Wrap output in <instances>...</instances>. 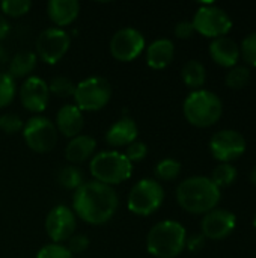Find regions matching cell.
I'll return each mask as SVG.
<instances>
[{
    "instance_id": "obj_35",
    "label": "cell",
    "mask_w": 256,
    "mask_h": 258,
    "mask_svg": "<svg viewBox=\"0 0 256 258\" xmlns=\"http://www.w3.org/2000/svg\"><path fill=\"white\" fill-rule=\"evenodd\" d=\"M69 252L74 254H81L89 248V239L84 234H74L69 240H68V246Z\"/></svg>"
},
{
    "instance_id": "obj_38",
    "label": "cell",
    "mask_w": 256,
    "mask_h": 258,
    "mask_svg": "<svg viewBox=\"0 0 256 258\" xmlns=\"http://www.w3.org/2000/svg\"><path fill=\"white\" fill-rule=\"evenodd\" d=\"M9 32H11V24L8 18L3 14H0V42L9 35Z\"/></svg>"
},
{
    "instance_id": "obj_31",
    "label": "cell",
    "mask_w": 256,
    "mask_h": 258,
    "mask_svg": "<svg viewBox=\"0 0 256 258\" xmlns=\"http://www.w3.org/2000/svg\"><path fill=\"white\" fill-rule=\"evenodd\" d=\"M240 56L250 67H256V32L247 35L240 44Z\"/></svg>"
},
{
    "instance_id": "obj_16",
    "label": "cell",
    "mask_w": 256,
    "mask_h": 258,
    "mask_svg": "<svg viewBox=\"0 0 256 258\" xmlns=\"http://www.w3.org/2000/svg\"><path fill=\"white\" fill-rule=\"evenodd\" d=\"M54 125L59 133L72 139V138L78 136L84 127L83 112L75 104H65L57 110Z\"/></svg>"
},
{
    "instance_id": "obj_36",
    "label": "cell",
    "mask_w": 256,
    "mask_h": 258,
    "mask_svg": "<svg viewBox=\"0 0 256 258\" xmlns=\"http://www.w3.org/2000/svg\"><path fill=\"white\" fill-rule=\"evenodd\" d=\"M174 33L177 38L180 39H189L192 38V35L195 33V27L192 24V21L189 20H183V21H178L175 29H174Z\"/></svg>"
},
{
    "instance_id": "obj_26",
    "label": "cell",
    "mask_w": 256,
    "mask_h": 258,
    "mask_svg": "<svg viewBox=\"0 0 256 258\" xmlns=\"http://www.w3.org/2000/svg\"><path fill=\"white\" fill-rule=\"evenodd\" d=\"M154 172L160 181H174L181 174V163L175 159H163L157 163Z\"/></svg>"
},
{
    "instance_id": "obj_29",
    "label": "cell",
    "mask_w": 256,
    "mask_h": 258,
    "mask_svg": "<svg viewBox=\"0 0 256 258\" xmlns=\"http://www.w3.org/2000/svg\"><path fill=\"white\" fill-rule=\"evenodd\" d=\"M17 92L15 80L8 73H0V109L9 106L14 101Z\"/></svg>"
},
{
    "instance_id": "obj_20",
    "label": "cell",
    "mask_w": 256,
    "mask_h": 258,
    "mask_svg": "<svg viewBox=\"0 0 256 258\" xmlns=\"http://www.w3.org/2000/svg\"><path fill=\"white\" fill-rule=\"evenodd\" d=\"M80 12V3L77 0H50L47 3V14L50 20L62 29L71 24Z\"/></svg>"
},
{
    "instance_id": "obj_1",
    "label": "cell",
    "mask_w": 256,
    "mask_h": 258,
    "mask_svg": "<svg viewBox=\"0 0 256 258\" xmlns=\"http://www.w3.org/2000/svg\"><path fill=\"white\" fill-rule=\"evenodd\" d=\"M119 198L112 186L98 181H84L72 195V212L91 225L109 222L118 210Z\"/></svg>"
},
{
    "instance_id": "obj_4",
    "label": "cell",
    "mask_w": 256,
    "mask_h": 258,
    "mask_svg": "<svg viewBox=\"0 0 256 258\" xmlns=\"http://www.w3.org/2000/svg\"><path fill=\"white\" fill-rule=\"evenodd\" d=\"M183 113L189 124L207 128L219 122L223 113L220 97L207 89H198L187 95L183 104Z\"/></svg>"
},
{
    "instance_id": "obj_10",
    "label": "cell",
    "mask_w": 256,
    "mask_h": 258,
    "mask_svg": "<svg viewBox=\"0 0 256 258\" xmlns=\"http://www.w3.org/2000/svg\"><path fill=\"white\" fill-rule=\"evenodd\" d=\"M71 45V36L59 27H48L42 30L36 38V54L45 63H57L68 51Z\"/></svg>"
},
{
    "instance_id": "obj_24",
    "label": "cell",
    "mask_w": 256,
    "mask_h": 258,
    "mask_svg": "<svg viewBox=\"0 0 256 258\" xmlns=\"http://www.w3.org/2000/svg\"><path fill=\"white\" fill-rule=\"evenodd\" d=\"M57 183L66 190H77L81 184H84V177L80 168L74 165L63 166L57 174Z\"/></svg>"
},
{
    "instance_id": "obj_7",
    "label": "cell",
    "mask_w": 256,
    "mask_h": 258,
    "mask_svg": "<svg viewBox=\"0 0 256 258\" xmlns=\"http://www.w3.org/2000/svg\"><path fill=\"white\" fill-rule=\"evenodd\" d=\"M75 106L81 112H97L107 106L112 98V86L107 79L94 76L75 85L74 91Z\"/></svg>"
},
{
    "instance_id": "obj_19",
    "label": "cell",
    "mask_w": 256,
    "mask_h": 258,
    "mask_svg": "<svg viewBox=\"0 0 256 258\" xmlns=\"http://www.w3.org/2000/svg\"><path fill=\"white\" fill-rule=\"evenodd\" d=\"M175 56V45L167 38L152 41L146 48V63L154 70H163L169 67Z\"/></svg>"
},
{
    "instance_id": "obj_39",
    "label": "cell",
    "mask_w": 256,
    "mask_h": 258,
    "mask_svg": "<svg viewBox=\"0 0 256 258\" xmlns=\"http://www.w3.org/2000/svg\"><path fill=\"white\" fill-rule=\"evenodd\" d=\"M9 59H8V53H6V48L3 47V44L0 42V65L6 63Z\"/></svg>"
},
{
    "instance_id": "obj_13",
    "label": "cell",
    "mask_w": 256,
    "mask_h": 258,
    "mask_svg": "<svg viewBox=\"0 0 256 258\" xmlns=\"http://www.w3.org/2000/svg\"><path fill=\"white\" fill-rule=\"evenodd\" d=\"M77 216L66 206H56L45 218V231L53 243L68 242L75 231Z\"/></svg>"
},
{
    "instance_id": "obj_11",
    "label": "cell",
    "mask_w": 256,
    "mask_h": 258,
    "mask_svg": "<svg viewBox=\"0 0 256 258\" xmlns=\"http://www.w3.org/2000/svg\"><path fill=\"white\" fill-rule=\"evenodd\" d=\"M210 151L220 163H231L246 153V139L237 130H220L210 139Z\"/></svg>"
},
{
    "instance_id": "obj_34",
    "label": "cell",
    "mask_w": 256,
    "mask_h": 258,
    "mask_svg": "<svg viewBox=\"0 0 256 258\" xmlns=\"http://www.w3.org/2000/svg\"><path fill=\"white\" fill-rule=\"evenodd\" d=\"M148 154V147L143 144V142H139V141H134L133 144H130L127 148H125V153L124 156L131 162V163H137V162H142Z\"/></svg>"
},
{
    "instance_id": "obj_18",
    "label": "cell",
    "mask_w": 256,
    "mask_h": 258,
    "mask_svg": "<svg viewBox=\"0 0 256 258\" xmlns=\"http://www.w3.org/2000/svg\"><path fill=\"white\" fill-rule=\"evenodd\" d=\"M137 124L130 116H122L118 119L106 133V142L110 147H128L137 138Z\"/></svg>"
},
{
    "instance_id": "obj_12",
    "label": "cell",
    "mask_w": 256,
    "mask_h": 258,
    "mask_svg": "<svg viewBox=\"0 0 256 258\" xmlns=\"http://www.w3.org/2000/svg\"><path fill=\"white\" fill-rule=\"evenodd\" d=\"M143 50L145 38L134 27H122L110 39V54L119 62H131Z\"/></svg>"
},
{
    "instance_id": "obj_21",
    "label": "cell",
    "mask_w": 256,
    "mask_h": 258,
    "mask_svg": "<svg viewBox=\"0 0 256 258\" xmlns=\"http://www.w3.org/2000/svg\"><path fill=\"white\" fill-rule=\"evenodd\" d=\"M95 148H97V142L92 136L78 135L68 142L65 148V157L71 163H83L94 156Z\"/></svg>"
},
{
    "instance_id": "obj_40",
    "label": "cell",
    "mask_w": 256,
    "mask_h": 258,
    "mask_svg": "<svg viewBox=\"0 0 256 258\" xmlns=\"http://www.w3.org/2000/svg\"><path fill=\"white\" fill-rule=\"evenodd\" d=\"M250 181H252L253 186H256V166L252 169V172H250Z\"/></svg>"
},
{
    "instance_id": "obj_8",
    "label": "cell",
    "mask_w": 256,
    "mask_h": 258,
    "mask_svg": "<svg viewBox=\"0 0 256 258\" xmlns=\"http://www.w3.org/2000/svg\"><path fill=\"white\" fill-rule=\"evenodd\" d=\"M192 24L195 27V32L201 33L205 38L216 39V38L226 36L231 32L232 18L225 9L213 3H204L195 12Z\"/></svg>"
},
{
    "instance_id": "obj_27",
    "label": "cell",
    "mask_w": 256,
    "mask_h": 258,
    "mask_svg": "<svg viewBox=\"0 0 256 258\" xmlns=\"http://www.w3.org/2000/svg\"><path fill=\"white\" fill-rule=\"evenodd\" d=\"M250 80V70L247 67L243 65H235L234 68H231L226 74V86L231 89H243Z\"/></svg>"
},
{
    "instance_id": "obj_25",
    "label": "cell",
    "mask_w": 256,
    "mask_h": 258,
    "mask_svg": "<svg viewBox=\"0 0 256 258\" xmlns=\"http://www.w3.org/2000/svg\"><path fill=\"white\" fill-rule=\"evenodd\" d=\"M238 177V172H237V168L232 166L231 163H220L219 166L214 168L213 171V175H211V181L219 187H229L235 183Z\"/></svg>"
},
{
    "instance_id": "obj_23",
    "label": "cell",
    "mask_w": 256,
    "mask_h": 258,
    "mask_svg": "<svg viewBox=\"0 0 256 258\" xmlns=\"http://www.w3.org/2000/svg\"><path fill=\"white\" fill-rule=\"evenodd\" d=\"M181 77H183V82L186 83V86L198 91V89H202V86L207 80V71H205V67L199 60L192 59L183 65Z\"/></svg>"
},
{
    "instance_id": "obj_6",
    "label": "cell",
    "mask_w": 256,
    "mask_h": 258,
    "mask_svg": "<svg viewBox=\"0 0 256 258\" xmlns=\"http://www.w3.org/2000/svg\"><path fill=\"white\" fill-rule=\"evenodd\" d=\"M164 201V189L158 180L143 178L137 181L127 200L128 210L137 216H151L154 215Z\"/></svg>"
},
{
    "instance_id": "obj_2",
    "label": "cell",
    "mask_w": 256,
    "mask_h": 258,
    "mask_svg": "<svg viewBox=\"0 0 256 258\" xmlns=\"http://www.w3.org/2000/svg\"><path fill=\"white\" fill-rule=\"evenodd\" d=\"M220 189L204 175L189 177L177 187V201L183 210L192 215H205L220 203Z\"/></svg>"
},
{
    "instance_id": "obj_33",
    "label": "cell",
    "mask_w": 256,
    "mask_h": 258,
    "mask_svg": "<svg viewBox=\"0 0 256 258\" xmlns=\"http://www.w3.org/2000/svg\"><path fill=\"white\" fill-rule=\"evenodd\" d=\"M36 258H74V255L62 243H48L38 251Z\"/></svg>"
},
{
    "instance_id": "obj_9",
    "label": "cell",
    "mask_w": 256,
    "mask_h": 258,
    "mask_svg": "<svg viewBox=\"0 0 256 258\" xmlns=\"http://www.w3.org/2000/svg\"><path fill=\"white\" fill-rule=\"evenodd\" d=\"M57 128L45 116H32L23 127V138L26 145L39 154L51 151L57 144Z\"/></svg>"
},
{
    "instance_id": "obj_14",
    "label": "cell",
    "mask_w": 256,
    "mask_h": 258,
    "mask_svg": "<svg viewBox=\"0 0 256 258\" xmlns=\"http://www.w3.org/2000/svg\"><path fill=\"white\" fill-rule=\"evenodd\" d=\"M237 227V216L226 209H214L204 215L201 222L202 236L210 240H223L229 237Z\"/></svg>"
},
{
    "instance_id": "obj_41",
    "label": "cell",
    "mask_w": 256,
    "mask_h": 258,
    "mask_svg": "<svg viewBox=\"0 0 256 258\" xmlns=\"http://www.w3.org/2000/svg\"><path fill=\"white\" fill-rule=\"evenodd\" d=\"M253 227L256 228V215H255V218H253Z\"/></svg>"
},
{
    "instance_id": "obj_17",
    "label": "cell",
    "mask_w": 256,
    "mask_h": 258,
    "mask_svg": "<svg viewBox=\"0 0 256 258\" xmlns=\"http://www.w3.org/2000/svg\"><path fill=\"white\" fill-rule=\"evenodd\" d=\"M208 51H210L211 59L217 65L223 68H229V70L234 68L240 59V45L228 36L213 39Z\"/></svg>"
},
{
    "instance_id": "obj_15",
    "label": "cell",
    "mask_w": 256,
    "mask_h": 258,
    "mask_svg": "<svg viewBox=\"0 0 256 258\" xmlns=\"http://www.w3.org/2000/svg\"><path fill=\"white\" fill-rule=\"evenodd\" d=\"M20 100L21 104L33 113H39L47 109L50 100L48 83L36 76H29L21 83L20 88Z\"/></svg>"
},
{
    "instance_id": "obj_5",
    "label": "cell",
    "mask_w": 256,
    "mask_h": 258,
    "mask_svg": "<svg viewBox=\"0 0 256 258\" xmlns=\"http://www.w3.org/2000/svg\"><path fill=\"white\" fill-rule=\"evenodd\" d=\"M95 181L115 186L127 181L133 174V163L119 151H100L89 165Z\"/></svg>"
},
{
    "instance_id": "obj_37",
    "label": "cell",
    "mask_w": 256,
    "mask_h": 258,
    "mask_svg": "<svg viewBox=\"0 0 256 258\" xmlns=\"http://www.w3.org/2000/svg\"><path fill=\"white\" fill-rule=\"evenodd\" d=\"M205 237L202 234H193L190 237H187L186 240V248L190 251V252H198L201 251L204 246H205Z\"/></svg>"
},
{
    "instance_id": "obj_3",
    "label": "cell",
    "mask_w": 256,
    "mask_h": 258,
    "mask_svg": "<svg viewBox=\"0 0 256 258\" xmlns=\"http://www.w3.org/2000/svg\"><path fill=\"white\" fill-rule=\"evenodd\" d=\"M187 231L177 221L155 224L146 236V249L155 258H175L186 249Z\"/></svg>"
},
{
    "instance_id": "obj_32",
    "label": "cell",
    "mask_w": 256,
    "mask_h": 258,
    "mask_svg": "<svg viewBox=\"0 0 256 258\" xmlns=\"http://www.w3.org/2000/svg\"><path fill=\"white\" fill-rule=\"evenodd\" d=\"M24 122L15 113H3L0 115V130L6 135H15L23 132Z\"/></svg>"
},
{
    "instance_id": "obj_30",
    "label": "cell",
    "mask_w": 256,
    "mask_h": 258,
    "mask_svg": "<svg viewBox=\"0 0 256 258\" xmlns=\"http://www.w3.org/2000/svg\"><path fill=\"white\" fill-rule=\"evenodd\" d=\"M32 8V2L30 0H3L0 3V9L5 15L8 17H23L26 15Z\"/></svg>"
},
{
    "instance_id": "obj_22",
    "label": "cell",
    "mask_w": 256,
    "mask_h": 258,
    "mask_svg": "<svg viewBox=\"0 0 256 258\" xmlns=\"http://www.w3.org/2000/svg\"><path fill=\"white\" fill-rule=\"evenodd\" d=\"M36 67V54L33 51L24 50L18 51L8 63V74L15 80L29 76Z\"/></svg>"
},
{
    "instance_id": "obj_28",
    "label": "cell",
    "mask_w": 256,
    "mask_h": 258,
    "mask_svg": "<svg viewBox=\"0 0 256 258\" xmlns=\"http://www.w3.org/2000/svg\"><path fill=\"white\" fill-rule=\"evenodd\" d=\"M48 89L53 95L60 97V98H69L74 95L75 91V85L69 77L65 76H56L50 80L48 83Z\"/></svg>"
}]
</instances>
